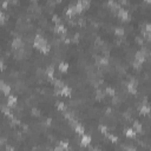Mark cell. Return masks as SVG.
I'll return each mask as SVG.
<instances>
[{"label":"cell","mask_w":151,"mask_h":151,"mask_svg":"<svg viewBox=\"0 0 151 151\" xmlns=\"http://www.w3.org/2000/svg\"><path fill=\"white\" fill-rule=\"evenodd\" d=\"M145 55H146V50L145 48H142L140 51H138L137 53L135 54V60H133V66L136 69H138L142 63L145 60Z\"/></svg>","instance_id":"obj_1"},{"label":"cell","mask_w":151,"mask_h":151,"mask_svg":"<svg viewBox=\"0 0 151 151\" xmlns=\"http://www.w3.org/2000/svg\"><path fill=\"white\" fill-rule=\"evenodd\" d=\"M47 45H48V44L44 39V37L41 34H37V35H35V38H34V46H35L37 48H39L40 51H43Z\"/></svg>","instance_id":"obj_2"},{"label":"cell","mask_w":151,"mask_h":151,"mask_svg":"<svg viewBox=\"0 0 151 151\" xmlns=\"http://www.w3.org/2000/svg\"><path fill=\"white\" fill-rule=\"evenodd\" d=\"M128 90H129L130 93H132V95H135V93L137 92V82H136V79H131L129 82Z\"/></svg>","instance_id":"obj_3"},{"label":"cell","mask_w":151,"mask_h":151,"mask_svg":"<svg viewBox=\"0 0 151 151\" xmlns=\"http://www.w3.org/2000/svg\"><path fill=\"white\" fill-rule=\"evenodd\" d=\"M12 47L17 51V50H22L24 47V44H22V40L20 38H14V40L12 41Z\"/></svg>","instance_id":"obj_4"},{"label":"cell","mask_w":151,"mask_h":151,"mask_svg":"<svg viewBox=\"0 0 151 151\" xmlns=\"http://www.w3.org/2000/svg\"><path fill=\"white\" fill-rule=\"evenodd\" d=\"M117 13H118V17L120 19H123V20H128V19H129L128 10H125V8H119Z\"/></svg>","instance_id":"obj_5"},{"label":"cell","mask_w":151,"mask_h":151,"mask_svg":"<svg viewBox=\"0 0 151 151\" xmlns=\"http://www.w3.org/2000/svg\"><path fill=\"white\" fill-rule=\"evenodd\" d=\"M139 111H140V113H143V115H148V113L151 112V108L148 104H143L139 108Z\"/></svg>","instance_id":"obj_6"},{"label":"cell","mask_w":151,"mask_h":151,"mask_svg":"<svg viewBox=\"0 0 151 151\" xmlns=\"http://www.w3.org/2000/svg\"><path fill=\"white\" fill-rule=\"evenodd\" d=\"M90 142H91V137L89 136V135H83L82 136V145L83 146H87L89 144H90Z\"/></svg>","instance_id":"obj_7"},{"label":"cell","mask_w":151,"mask_h":151,"mask_svg":"<svg viewBox=\"0 0 151 151\" xmlns=\"http://www.w3.org/2000/svg\"><path fill=\"white\" fill-rule=\"evenodd\" d=\"M17 97L15 96H8V98H7V105H8V108L10 106H14L15 104H17Z\"/></svg>","instance_id":"obj_8"},{"label":"cell","mask_w":151,"mask_h":151,"mask_svg":"<svg viewBox=\"0 0 151 151\" xmlns=\"http://www.w3.org/2000/svg\"><path fill=\"white\" fill-rule=\"evenodd\" d=\"M0 87H1V91H2L5 95H8V93H10V91H11V87H10V85H7V84H6V83H4V82L1 83V86H0Z\"/></svg>","instance_id":"obj_9"},{"label":"cell","mask_w":151,"mask_h":151,"mask_svg":"<svg viewBox=\"0 0 151 151\" xmlns=\"http://www.w3.org/2000/svg\"><path fill=\"white\" fill-rule=\"evenodd\" d=\"M55 32L57 33H65L66 32V28H65L64 25H62V24H58V25H55Z\"/></svg>","instance_id":"obj_10"},{"label":"cell","mask_w":151,"mask_h":151,"mask_svg":"<svg viewBox=\"0 0 151 151\" xmlns=\"http://www.w3.org/2000/svg\"><path fill=\"white\" fill-rule=\"evenodd\" d=\"M132 129L135 130L136 132H142L143 128H142V124H140L139 122H135V123H133V125H132Z\"/></svg>","instance_id":"obj_11"},{"label":"cell","mask_w":151,"mask_h":151,"mask_svg":"<svg viewBox=\"0 0 151 151\" xmlns=\"http://www.w3.org/2000/svg\"><path fill=\"white\" fill-rule=\"evenodd\" d=\"M136 131L133 129H128L125 131V135H126V137H129V138H133V137H136Z\"/></svg>","instance_id":"obj_12"},{"label":"cell","mask_w":151,"mask_h":151,"mask_svg":"<svg viewBox=\"0 0 151 151\" xmlns=\"http://www.w3.org/2000/svg\"><path fill=\"white\" fill-rule=\"evenodd\" d=\"M60 92H62V95H63V96H70V95H71V89L65 85V86L60 90Z\"/></svg>","instance_id":"obj_13"},{"label":"cell","mask_w":151,"mask_h":151,"mask_svg":"<svg viewBox=\"0 0 151 151\" xmlns=\"http://www.w3.org/2000/svg\"><path fill=\"white\" fill-rule=\"evenodd\" d=\"M97 60H98V63H99L100 65H103V66H106V65L109 64L108 57H102V58H98Z\"/></svg>","instance_id":"obj_14"},{"label":"cell","mask_w":151,"mask_h":151,"mask_svg":"<svg viewBox=\"0 0 151 151\" xmlns=\"http://www.w3.org/2000/svg\"><path fill=\"white\" fill-rule=\"evenodd\" d=\"M46 73H47V76H48V78H53V75H54V69L52 67V66H48L47 69H46Z\"/></svg>","instance_id":"obj_15"},{"label":"cell","mask_w":151,"mask_h":151,"mask_svg":"<svg viewBox=\"0 0 151 151\" xmlns=\"http://www.w3.org/2000/svg\"><path fill=\"white\" fill-rule=\"evenodd\" d=\"M115 33H116V35L123 37V35H124V28H123V27H120V26H118V27H116V28H115Z\"/></svg>","instance_id":"obj_16"},{"label":"cell","mask_w":151,"mask_h":151,"mask_svg":"<svg viewBox=\"0 0 151 151\" xmlns=\"http://www.w3.org/2000/svg\"><path fill=\"white\" fill-rule=\"evenodd\" d=\"M75 130H76V132H77V133H79V135H82V136L84 135V128H83L80 124H77V125H76V128H75Z\"/></svg>","instance_id":"obj_17"},{"label":"cell","mask_w":151,"mask_h":151,"mask_svg":"<svg viewBox=\"0 0 151 151\" xmlns=\"http://www.w3.org/2000/svg\"><path fill=\"white\" fill-rule=\"evenodd\" d=\"M109 5L111 6V8H112L113 11H117V12H118V10L120 8V7H119V5L117 4V2H115V1H109Z\"/></svg>","instance_id":"obj_18"},{"label":"cell","mask_w":151,"mask_h":151,"mask_svg":"<svg viewBox=\"0 0 151 151\" xmlns=\"http://www.w3.org/2000/svg\"><path fill=\"white\" fill-rule=\"evenodd\" d=\"M67 69H69V65L66 64V63H60L59 64V71L60 72H66Z\"/></svg>","instance_id":"obj_19"},{"label":"cell","mask_w":151,"mask_h":151,"mask_svg":"<svg viewBox=\"0 0 151 151\" xmlns=\"http://www.w3.org/2000/svg\"><path fill=\"white\" fill-rule=\"evenodd\" d=\"M105 93L109 95V96H111V97H115V96H116V92H115V90H113L112 87H106Z\"/></svg>","instance_id":"obj_20"},{"label":"cell","mask_w":151,"mask_h":151,"mask_svg":"<svg viewBox=\"0 0 151 151\" xmlns=\"http://www.w3.org/2000/svg\"><path fill=\"white\" fill-rule=\"evenodd\" d=\"M105 95H106V93H105L104 91H102V90H98V91H97V95H96V98H97V99H103Z\"/></svg>","instance_id":"obj_21"},{"label":"cell","mask_w":151,"mask_h":151,"mask_svg":"<svg viewBox=\"0 0 151 151\" xmlns=\"http://www.w3.org/2000/svg\"><path fill=\"white\" fill-rule=\"evenodd\" d=\"M2 111H4V113H5L6 116H10L11 118H13V116H12L11 111H10V109H8V108H6V106H2Z\"/></svg>","instance_id":"obj_22"},{"label":"cell","mask_w":151,"mask_h":151,"mask_svg":"<svg viewBox=\"0 0 151 151\" xmlns=\"http://www.w3.org/2000/svg\"><path fill=\"white\" fill-rule=\"evenodd\" d=\"M59 145H60L64 150H66V149L69 148V142H67V140H62V142L59 143Z\"/></svg>","instance_id":"obj_23"},{"label":"cell","mask_w":151,"mask_h":151,"mask_svg":"<svg viewBox=\"0 0 151 151\" xmlns=\"http://www.w3.org/2000/svg\"><path fill=\"white\" fill-rule=\"evenodd\" d=\"M57 108H58V110H60V111H65V110H66L65 104L64 103H62V102H59V103L57 104Z\"/></svg>","instance_id":"obj_24"},{"label":"cell","mask_w":151,"mask_h":151,"mask_svg":"<svg viewBox=\"0 0 151 151\" xmlns=\"http://www.w3.org/2000/svg\"><path fill=\"white\" fill-rule=\"evenodd\" d=\"M80 2H82V6H83V8H87V7L90 6V1H89V0H82Z\"/></svg>","instance_id":"obj_25"},{"label":"cell","mask_w":151,"mask_h":151,"mask_svg":"<svg viewBox=\"0 0 151 151\" xmlns=\"http://www.w3.org/2000/svg\"><path fill=\"white\" fill-rule=\"evenodd\" d=\"M52 20H53L57 25H58V24H60V18H59L57 14H54V15H53V19H52Z\"/></svg>","instance_id":"obj_26"},{"label":"cell","mask_w":151,"mask_h":151,"mask_svg":"<svg viewBox=\"0 0 151 151\" xmlns=\"http://www.w3.org/2000/svg\"><path fill=\"white\" fill-rule=\"evenodd\" d=\"M108 137L112 140V142H117V137H116L115 135H112V133H108Z\"/></svg>","instance_id":"obj_27"},{"label":"cell","mask_w":151,"mask_h":151,"mask_svg":"<svg viewBox=\"0 0 151 151\" xmlns=\"http://www.w3.org/2000/svg\"><path fill=\"white\" fill-rule=\"evenodd\" d=\"M32 115L33 116H39V115H40V111H39V110H38V109H32Z\"/></svg>","instance_id":"obj_28"},{"label":"cell","mask_w":151,"mask_h":151,"mask_svg":"<svg viewBox=\"0 0 151 151\" xmlns=\"http://www.w3.org/2000/svg\"><path fill=\"white\" fill-rule=\"evenodd\" d=\"M99 130H100L103 133H108V129H106V126H104V125H99Z\"/></svg>","instance_id":"obj_29"},{"label":"cell","mask_w":151,"mask_h":151,"mask_svg":"<svg viewBox=\"0 0 151 151\" xmlns=\"http://www.w3.org/2000/svg\"><path fill=\"white\" fill-rule=\"evenodd\" d=\"M143 34H144V37H145L149 41H151V32H144Z\"/></svg>","instance_id":"obj_30"},{"label":"cell","mask_w":151,"mask_h":151,"mask_svg":"<svg viewBox=\"0 0 151 151\" xmlns=\"http://www.w3.org/2000/svg\"><path fill=\"white\" fill-rule=\"evenodd\" d=\"M0 20H1V22L5 21V13H4L2 11L0 12Z\"/></svg>","instance_id":"obj_31"},{"label":"cell","mask_w":151,"mask_h":151,"mask_svg":"<svg viewBox=\"0 0 151 151\" xmlns=\"http://www.w3.org/2000/svg\"><path fill=\"white\" fill-rule=\"evenodd\" d=\"M54 151H64V149H63V148H62L60 145H58V146H55Z\"/></svg>","instance_id":"obj_32"},{"label":"cell","mask_w":151,"mask_h":151,"mask_svg":"<svg viewBox=\"0 0 151 151\" xmlns=\"http://www.w3.org/2000/svg\"><path fill=\"white\" fill-rule=\"evenodd\" d=\"M136 41L138 44H143V39H142L140 37H137V38H136Z\"/></svg>","instance_id":"obj_33"},{"label":"cell","mask_w":151,"mask_h":151,"mask_svg":"<svg viewBox=\"0 0 151 151\" xmlns=\"http://www.w3.org/2000/svg\"><path fill=\"white\" fill-rule=\"evenodd\" d=\"M6 151H14L13 150V148L10 146V145H6Z\"/></svg>","instance_id":"obj_34"},{"label":"cell","mask_w":151,"mask_h":151,"mask_svg":"<svg viewBox=\"0 0 151 151\" xmlns=\"http://www.w3.org/2000/svg\"><path fill=\"white\" fill-rule=\"evenodd\" d=\"M126 151H136V149H135V148H132V146H129V148L126 149Z\"/></svg>","instance_id":"obj_35"},{"label":"cell","mask_w":151,"mask_h":151,"mask_svg":"<svg viewBox=\"0 0 151 151\" xmlns=\"http://www.w3.org/2000/svg\"><path fill=\"white\" fill-rule=\"evenodd\" d=\"M45 123H46V125H50V124H51V119H50V118L46 119V120H45Z\"/></svg>","instance_id":"obj_36"},{"label":"cell","mask_w":151,"mask_h":151,"mask_svg":"<svg viewBox=\"0 0 151 151\" xmlns=\"http://www.w3.org/2000/svg\"><path fill=\"white\" fill-rule=\"evenodd\" d=\"M7 4H8V1H5V2L2 4V6H4V7H6V6H7Z\"/></svg>","instance_id":"obj_37"}]
</instances>
